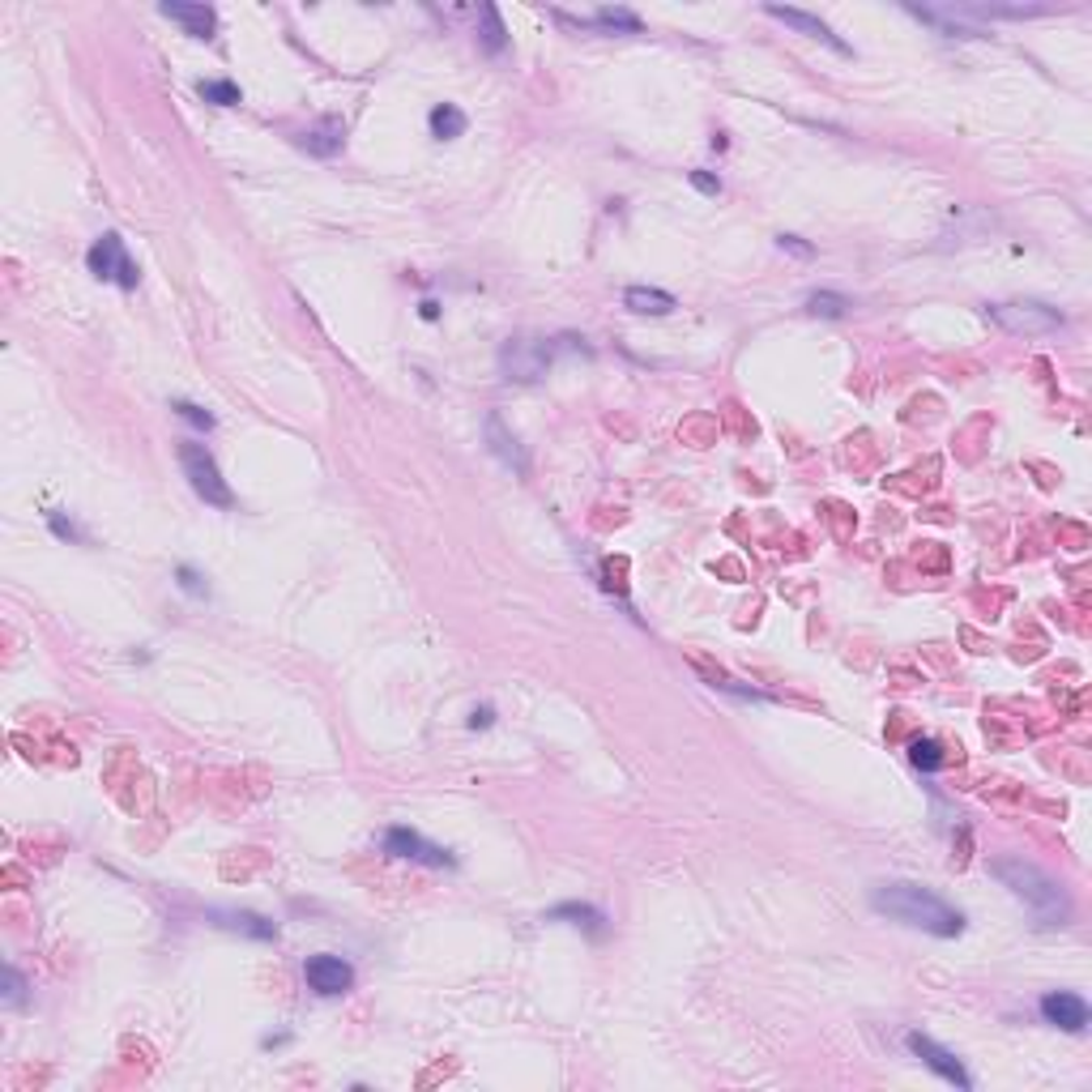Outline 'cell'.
<instances>
[{"label": "cell", "mask_w": 1092, "mask_h": 1092, "mask_svg": "<svg viewBox=\"0 0 1092 1092\" xmlns=\"http://www.w3.org/2000/svg\"><path fill=\"white\" fill-rule=\"evenodd\" d=\"M871 909L893 917V922H905L913 930H926V935L935 939H956L964 930V913L952 909L943 897H935L930 887L922 883H909V879H893V883H875L871 887Z\"/></svg>", "instance_id": "6da1fadb"}, {"label": "cell", "mask_w": 1092, "mask_h": 1092, "mask_svg": "<svg viewBox=\"0 0 1092 1092\" xmlns=\"http://www.w3.org/2000/svg\"><path fill=\"white\" fill-rule=\"evenodd\" d=\"M990 875H994L1003 887H1011V897L1024 901L1029 913H1033L1041 926H1071V913H1075V909H1071V897L1059 887V879L1045 875L1037 862H1029V858H994V862H990Z\"/></svg>", "instance_id": "7a4b0ae2"}, {"label": "cell", "mask_w": 1092, "mask_h": 1092, "mask_svg": "<svg viewBox=\"0 0 1092 1092\" xmlns=\"http://www.w3.org/2000/svg\"><path fill=\"white\" fill-rule=\"evenodd\" d=\"M568 338H508L500 346V372L504 380H516V384H534L547 376L555 350H563Z\"/></svg>", "instance_id": "3957f363"}, {"label": "cell", "mask_w": 1092, "mask_h": 1092, "mask_svg": "<svg viewBox=\"0 0 1092 1092\" xmlns=\"http://www.w3.org/2000/svg\"><path fill=\"white\" fill-rule=\"evenodd\" d=\"M986 316L1007 334H1024V338H1045L1059 334L1067 325V316L1059 308H1049L1041 299H1016V303H986Z\"/></svg>", "instance_id": "277c9868"}, {"label": "cell", "mask_w": 1092, "mask_h": 1092, "mask_svg": "<svg viewBox=\"0 0 1092 1092\" xmlns=\"http://www.w3.org/2000/svg\"><path fill=\"white\" fill-rule=\"evenodd\" d=\"M180 465H184V474H188V482H192V491L206 500V504H214V508H235V496H231L227 478H222V470H218V461H214V453L206 449V444L184 440V444H180Z\"/></svg>", "instance_id": "5b68a950"}, {"label": "cell", "mask_w": 1092, "mask_h": 1092, "mask_svg": "<svg viewBox=\"0 0 1092 1092\" xmlns=\"http://www.w3.org/2000/svg\"><path fill=\"white\" fill-rule=\"evenodd\" d=\"M86 265H90V273L95 277H107V282H115V287H125V291H137V265H133V257L125 252V239H119L115 231H107L103 239H95V248L86 252Z\"/></svg>", "instance_id": "8992f818"}, {"label": "cell", "mask_w": 1092, "mask_h": 1092, "mask_svg": "<svg viewBox=\"0 0 1092 1092\" xmlns=\"http://www.w3.org/2000/svg\"><path fill=\"white\" fill-rule=\"evenodd\" d=\"M303 982L320 998H338V994H346L354 986V968H350V960H342L334 952H316V956L303 960Z\"/></svg>", "instance_id": "52a82bcc"}, {"label": "cell", "mask_w": 1092, "mask_h": 1092, "mask_svg": "<svg viewBox=\"0 0 1092 1092\" xmlns=\"http://www.w3.org/2000/svg\"><path fill=\"white\" fill-rule=\"evenodd\" d=\"M384 854L401 858V862H423V867H457V858L449 854V849L423 841L415 828H389L384 832Z\"/></svg>", "instance_id": "ba28073f"}, {"label": "cell", "mask_w": 1092, "mask_h": 1092, "mask_svg": "<svg viewBox=\"0 0 1092 1092\" xmlns=\"http://www.w3.org/2000/svg\"><path fill=\"white\" fill-rule=\"evenodd\" d=\"M909 1049H913V1059H922L930 1071H935L939 1080H948V1084H956L960 1092H968L974 1088V1075L964 1071V1063L952 1055L948 1045H939V1041H930L926 1033H909Z\"/></svg>", "instance_id": "9c48e42d"}, {"label": "cell", "mask_w": 1092, "mask_h": 1092, "mask_svg": "<svg viewBox=\"0 0 1092 1092\" xmlns=\"http://www.w3.org/2000/svg\"><path fill=\"white\" fill-rule=\"evenodd\" d=\"M1037 1011H1041V1020L1045 1024H1055V1029H1063V1033H1084L1088 1029V1003H1084V994H1075V990H1049V994H1041V1003H1037Z\"/></svg>", "instance_id": "30bf717a"}, {"label": "cell", "mask_w": 1092, "mask_h": 1092, "mask_svg": "<svg viewBox=\"0 0 1092 1092\" xmlns=\"http://www.w3.org/2000/svg\"><path fill=\"white\" fill-rule=\"evenodd\" d=\"M905 14L917 18V22H926V26H935L943 38H990L986 26H978L968 9H922V5H905Z\"/></svg>", "instance_id": "8fae6325"}, {"label": "cell", "mask_w": 1092, "mask_h": 1092, "mask_svg": "<svg viewBox=\"0 0 1092 1092\" xmlns=\"http://www.w3.org/2000/svg\"><path fill=\"white\" fill-rule=\"evenodd\" d=\"M482 427H487V449L500 457L504 470H512V474H530V453L521 449V440L504 427L500 415H487V423H482Z\"/></svg>", "instance_id": "7c38bea8"}, {"label": "cell", "mask_w": 1092, "mask_h": 1092, "mask_svg": "<svg viewBox=\"0 0 1092 1092\" xmlns=\"http://www.w3.org/2000/svg\"><path fill=\"white\" fill-rule=\"evenodd\" d=\"M158 14H163L167 22H180L192 38H214L218 30V14L210 5H184V0H163L158 5Z\"/></svg>", "instance_id": "4fadbf2b"}, {"label": "cell", "mask_w": 1092, "mask_h": 1092, "mask_svg": "<svg viewBox=\"0 0 1092 1092\" xmlns=\"http://www.w3.org/2000/svg\"><path fill=\"white\" fill-rule=\"evenodd\" d=\"M764 14H768V18H777V22H785L790 30H802V34L820 38V44H828L832 52L849 56V44H845V38H836V34L828 30V22H820V18H811V14H802V9H785V5H764Z\"/></svg>", "instance_id": "5bb4252c"}, {"label": "cell", "mask_w": 1092, "mask_h": 1092, "mask_svg": "<svg viewBox=\"0 0 1092 1092\" xmlns=\"http://www.w3.org/2000/svg\"><path fill=\"white\" fill-rule=\"evenodd\" d=\"M218 926L235 930V935H248V939H261V943H273L277 939V926L261 913H248V909H214L210 913Z\"/></svg>", "instance_id": "9a60e30c"}, {"label": "cell", "mask_w": 1092, "mask_h": 1092, "mask_svg": "<svg viewBox=\"0 0 1092 1092\" xmlns=\"http://www.w3.org/2000/svg\"><path fill=\"white\" fill-rule=\"evenodd\" d=\"M342 145H346V125H342L338 115L316 119V125L303 133V150H308V154H316V158H334Z\"/></svg>", "instance_id": "2e32d148"}, {"label": "cell", "mask_w": 1092, "mask_h": 1092, "mask_svg": "<svg viewBox=\"0 0 1092 1092\" xmlns=\"http://www.w3.org/2000/svg\"><path fill=\"white\" fill-rule=\"evenodd\" d=\"M623 308L636 316H670L674 312V295L658 291V287H628L623 291Z\"/></svg>", "instance_id": "e0dca14e"}, {"label": "cell", "mask_w": 1092, "mask_h": 1092, "mask_svg": "<svg viewBox=\"0 0 1092 1092\" xmlns=\"http://www.w3.org/2000/svg\"><path fill=\"white\" fill-rule=\"evenodd\" d=\"M427 125H431V137H440V141H453V137H461L465 133V111L461 107H453V103H435L431 107V115H427Z\"/></svg>", "instance_id": "ac0fdd59"}, {"label": "cell", "mask_w": 1092, "mask_h": 1092, "mask_svg": "<svg viewBox=\"0 0 1092 1092\" xmlns=\"http://www.w3.org/2000/svg\"><path fill=\"white\" fill-rule=\"evenodd\" d=\"M478 22H482V30H478L482 48H487L491 56H500V52L508 48V30H504V22H500V9H496V5H482V9H478Z\"/></svg>", "instance_id": "d6986e66"}, {"label": "cell", "mask_w": 1092, "mask_h": 1092, "mask_svg": "<svg viewBox=\"0 0 1092 1092\" xmlns=\"http://www.w3.org/2000/svg\"><path fill=\"white\" fill-rule=\"evenodd\" d=\"M551 922H572V926H585V930H593V935H602V909H593V905H555L551 913H547Z\"/></svg>", "instance_id": "ffe728a7"}, {"label": "cell", "mask_w": 1092, "mask_h": 1092, "mask_svg": "<svg viewBox=\"0 0 1092 1092\" xmlns=\"http://www.w3.org/2000/svg\"><path fill=\"white\" fill-rule=\"evenodd\" d=\"M909 760H913V768H922V773H939V768H943V747L935 739H913L909 743Z\"/></svg>", "instance_id": "44dd1931"}, {"label": "cell", "mask_w": 1092, "mask_h": 1092, "mask_svg": "<svg viewBox=\"0 0 1092 1092\" xmlns=\"http://www.w3.org/2000/svg\"><path fill=\"white\" fill-rule=\"evenodd\" d=\"M845 308H849V299L836 295V291H811V295H806V312H811V316H824V320H841Z\"/></svg>", "instance_id": "7402d4cb"}, {"label": "cell", "mask_w": 1092, "mask_h": 1092, "mask_svg": "<svg viewBox=\"0 0 1092 1092\" xmlns=\"http://www.w3.org/2000/svg\"><path fill=\"white\" fill-rule=\"evenodd\" d=\"M196 95L206 103H214V107H235L239 99H244L235 82H196Z\"/></svg>", "instance_id": "603a6c76"}, {"label": "cell", "mask_w": 1092, "mask_h": 1092, "mask_svg": "<svg viewBox=\"0 0 1092 1092\" xmlns=\"http://www.w3.org/2000/svg\"><path fill=\"white\" fill-rule=\"evenodd\" d=\"M589 26H597V30H628V34H640V18L628 14V9H602Z\"/></svg>", "instance_id": "cb8c5ba5"}, {"label": "cell", "mask_w": 1092, "mask_h": 1092, "mask_svg": "<svg viewBox=\"0 0 1092 1092\" xmlns=\"http://www.w3.org/2000/svg\"><path fill=\"white\" fill-rule=\"evenodd\" d=\"M176 415H180L184 423H192L196 431H214V415L201 410V406H192V401H176Z\"/></svg>", "instance_id": "d4e9b609"}, {"label": "cell", "mask_w": 1092, "mask_h": 1092, "mask_svg": "<svg viewBox=\"0 0 1092 1092\" xmlns=\"http://www.w3.org/2000/svg\"><path fill=\"white\" fill-rule=\"evenodd\" d=\"M22 998H26V982H22L18 968L9 964L5 968V1003H22Z\"/></svg>", "instance_id": "484cf974"}, {"label": "cell", "mask_w": 1092, "mask_h": 1092, "mask_svg": "<svg viewBox=\"0 0 1092 1092\" xmlns=\"http://www.w3.org/2000/svg\"><path fill=\"white\" fill-rule=\"evenodd\" d=\"M48 521H52V530H56L60 538H73V542H82V538H86V534L77 530V525H69V521L60 516V512H48Z\"/></svg>", "instance_id": "4316f807"}, {"label": "cell", "mask_w": 1092, "mask_h": 1092, "mask_svg": "<svg viewBox=\"0 0 1092 1092\" xmlns=\"http://www.w3.org/2000/svg\"><path fill=\"white\" fill-rule=\"evenodd\" d=\"M687 180H692V188H700L704 196H717V192H721V180H717V176H709V171H692Z\"/></svg>", "instance_id": "83f0119b"}, {"label": "cell", "mask_w": 1092, "mask_h": 1092, "mask_svg": "<svg viewBox=\"0 0 1092 1092\" xmlns=\"http://www.w3.org/2000/svg\"><path fill=\"white\" fill-rule=\"evenodd\" d=\"M777 244H781V248H790V252H798V257H811V244H802L798 235H781Z\"/></svg>", "instance_id": "f1b7e54d"}, {"label": "cell", "mask_w": 1092, "mask_h": 1092, "mask_svg": "<svg viewBox=\"0 0 1092 1092\" xmlns=\"http://www.w3.org/2000/svg\"><path fill=\"white\" fill-rule=\"evenodd\" d=\"M180 585H184L188 593H206V585H201V577H196L192 568H180Z\"/></svg>", "instance_id": "f546056e"}, {"label": "cell", "mask_w": 1092, "mask_h": 1092, "mask_svg": "<svg viewBox=\"0 0 1092 1092\" xmlns=\"http://www.w3.org/2000/svg\"><path fill=\"white\" fill-rule=\"evenodd\" d=\"M491 721H496V713H491V709H474V717H470V725H474V730H478V725H491Z\"/></svg>", "instance_id": "4dcf8cb0"}, {"label": "cell", "mask_w": 1092, "mask_h": 1092, "mask_svg": "<svg viewBox=\"0 0 1092 1092\" xmlns=\"http://www.w3.org/2000/svg\"><path fill=\"white\" fill-rule=\"evenodd\" d=\"M423 316H427V320H435V316H440V303H431V299H427V303H423Z\"/></svg>", "instance_id": "1f68e13d"}]
</instances>
